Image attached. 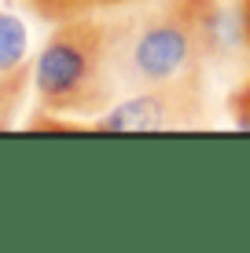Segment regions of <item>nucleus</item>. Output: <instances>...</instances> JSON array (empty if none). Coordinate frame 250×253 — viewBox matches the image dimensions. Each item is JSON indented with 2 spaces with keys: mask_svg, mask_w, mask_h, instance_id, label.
<instances>
[{
  "mask_svg": "<svg viewBox=\"0 0 250 253\" xmlns=\"http://www.w3.org/2000/svg\"><path fill=\"white\" fill-rule=\"evenodd\" d=\"M221 26L217 0H162L144 11L103 19L118 95L202 84L206 63L221 48Z\"/></svg>",
  "mask_w": 250,
  "mask_h": 253,
  "instance_id": "obj_1",
  "label": "nucleus"
},
{
  "mask_svg": "<svg viewBox=\"0 0 250 253\" xmlns=\"http://www.w3.org/2000/svg\"><path fill=\"white\" fill-rule=\"evenodd\" d=\"M30 70L41 107L55 114H103L118 99L107 59V33L96 15L55 22Z\"/></svg>",
  "mask_w": 250,
  "mask_h": 253,
  "instance_id": "obj_2",
  "label": "nucleus"
},
{
  "mask_svg": "<svg viewBox=\"0 0 250 253\" xmlns=\"http://www.w3.org/2000/svg\"><path fill=\"white\" fill-rule=\"evenodd\" d=\"M202 84H169V88L125 92L92 121L100 132H158L188 128L202 121Z\"/></svg>",
  "mask_w": 250,
  "mask_h": 253,
  "instance_id": "obj_3",
  "label": "nucleus"
},
{
  "mask_svg": "<svg viewBox=\"0 0 250 253\" xmlns=\"http://www.w3.org/2000/svg\"><path fill=\"white\" fill-rule=\"evenodd\" d=\"M30 63V30L15 11L0 7V74H19Z\"/></svg>",
  "mask_w": 250,
  "mask_h": 253,
  "instance_id": "obj_4",
  "label": "nucleus"
},
{
  "mask_svg": "<svg viewBox=\"0 0 250 253\" xmlns=\"http://www.w3.org/2000/svg\"><path fill=\"white\" fill-rule=\"evenodd\" d=\"M19 4L30 7L41 19L63 22V19H77V15H96V11H107V7L133 4V0H19Z\"/></svg>",
  "mask_w": 250,
  "mask_h": 253,
  "instance_id": "obj_5",
  "label": "nucleus"
},
{
  "mask_svg": "<svg viewBox=\"0 0 250 253\" xmlns=\"http://www.w3.org/2000/svg\"><path fill=\"white\" fill-rule=\"evenodd\" d=\"M33 70H19V74H0V128L11 125L15 110H19L22 95H26V77Z\"/></svg>",
  "mask_w": 250,
  "mask_h": 253,
  "instance_id": "obj_6",
  "label": "nucleus"
},
{
  "mask_svg": "<svg viewBox=\"0 0 250 253\" xmlns=\"http://www.w3.org/2000/svg\"><path fill=\"white\" fill-rule=\"evenodd\" d=\"M232 114H236V125L250 132V84H243V88L236 92V99H232Z\"/></svg>",
  "mask_w": 250,
  "mask_h": 253,
  "instance_id": "obj_7",
  "label": "nucleus"
}]
</instances>
